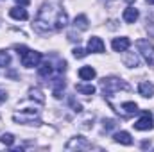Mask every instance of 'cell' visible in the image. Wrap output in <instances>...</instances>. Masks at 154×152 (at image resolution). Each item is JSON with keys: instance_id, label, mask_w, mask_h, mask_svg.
Returning a JSON list of instances; mask_svg holds the SVG:
<instances>
[{"instance_id": "obj_27", "label": "cell", "mask_w": 154, "mask_h": 152, "mask_svg": "<svg viewBox=\"0 0 154 152\" xmlns=\"http://www.w3.org/2000/svg\"><path fill=\"white\" fill-rule=\"evenodd\" d=\"M7 99V93H4L2 90H0V100H5Z\"/></svg>"}, {"instance_id": "obj_28", "label": "cell", "mask_w": 154, "mask_h": 152, "mask_svg": "<svg viewBox=\"0 0 154 152\" xmlns=\"http://www.w3.org/2000/svg\"><path fill=\"white\" fill-rule=\"evenodd\" d=\"M145 2H147L149 5H154V0H145Z\"/></svg>"}, {"instance_id": "obj_22", "label": "cell", "mask_w": 154, "mask_h": 152, "mask_svg": "<svg viewBox=\"0 0 154 152\" xmlns=\"http://www.w3.org/2000/svg\"><path fill=\"white\" fill-rule=\"evenodd\" d=\"M72 54H74V57H77V59H82V57H86V56H88V48L77 47V48L72 50Z\"/></svg>"}, {"instance_id": "obj_26", "label": "cell", "mask_w": 154, "mask_h": 152, "mask_svg": "<svg viewBox=\"0 0 154 152\" xmlns=\"http://www.w3.org/2000/svg\"><path fill=\"white\" fill-rule=\"evenodd\" d=\"M29 2H31V0H16V4H18V5H23V7L29 5Z\"/></svg>"}, {"instance_id": "obj_15", "label": "cell", "mask_w": 154, "mask_h": 152, "mask_svg": "<svg viewBox=\"0 0 154 152\" xmlns=\"http://www.w3.org/2000/svg\"><path fill=\"white\" fill-rule=\"evenodd\" d=\"M52 86H54V97H56V99H61V93H63V90H65V81H63L61 77H56L54 82H52Z\"/></svg>"}, {"instance_id": "obj_18", "label": "cell", "mask_w": 154, "mask_h": 152, "mask_svg": "<svg viewBox=\"0 0 154 152\" xmlns=\"http://www.w3.org/2000/svg\"><path fill=\"white\" fill-rule=\"evenodd\" d=\"M75 90L82 95H93L95 93V86L93 84H75Z\"/></svg>"}, {"instance_id": "obj_4", "label": "cell", "mask_w": 154, "mask_h": 152, "mask_svg": "<svg viewBox=\"0 0 154 152\" xmlns=\"http://www.w3.org/2000/svg\"><path fill=\"white\" fill-rule=\"evenodd\" d=\"M136 48H138L140 56L143 57V61L149 66H154V45L152 43L149 39H138L136 41Z\"/></svg>"}, {"instance_id": "obj_1", "label": "cell", "mask_w": 154, "mask_h": 152, "mask_svg": "<svg viewBox=\"0 0 154 152\" xmlns=\"http://www.w3.org/2000/svg\"><path fill=\"white\" fill-rule=\"evenodd\" d=\"M66 23H68V16L63 7V2L61 0H47L39 7L32 25L41 34H50V32L63 31L66 27Z\"/></svg>"}, {"instance_id": "obj_6", "label": "cell", "mask_w": 154, "mask_h": 152, "mask_svg": "<svg viewBox=\"0 0 154 152\" xmlns=\"http://www.w3.org/2000/svg\"><path fill=\"white\" fill-rule=\"evenodd\" d=\"M65 149H66V150H88V149H93V145H91L86 138L75 136V138H72V140L66 143Z\"/></svg>"}, {"instance_id": "obj_12", "label": "cell", "mask_w": 154, "mask_h": 152, "mask_svg": "<svg viewBox=\"0 0 154 152\" xmlns=\"http://www.w3.org/2000/svg\"><path fill=\"white\" fill-rule=\"evenodd\" d=\"M113 140H115L116 143H120V145H133V138H131V134L125 132V131L115 132V134H113Z\"/></svg>"}, {"instance_id": "obj_3", "label": "cell", "mask_w": 154, "mask_h": 152, "mask_svg": "<svg viewBox=\"0 0 154 152\" xmlns=\"http://www.w3.org/2000/svg\"><path fill=\"white\" fill-rule=\"evenodd\" d=\"M129 86L124 82V81H120V79H116V77H104L102 81H100V90L104 91V95H113L115 91L118 90H127Z\"/></svg>"}, {"instance_id": "obj_24", "label": "cell", "mask_w": 154, "mask_h": 152, "mask_svg": "<svg viewBox=\"0 0 154 152\" xmlns=\"http://www.w3.org/2000/svg\"><path fill=\"white\" fill-rule=\"evenodd\" d=\"M29 95H31V99H38V102H45V97L41 95L39 90H29Z\"/></svg>"}, {"instance_id": "obj_13", "label": "cell", "mask_w": 154, "mask_h": 152, "mask_svg": "<svg viewBox=\"0 0 154 152\" xmlns=\"http://www.w3.org/2000/svg\"><path fill=\"white\" fill-rule=\"evenodd\" d=\"M9 14H11V18H14V20H27V18H29V14H27V11L23 9V5L11 7Z\"/></svg>"}, {"instance_id": "obj_5", "label": "cell", "mask_w": 154, "mask_h": 152, "mask_svg": "<svg viewBox=\"0 0 154 152\" xmlns=\"http://www.w3.org/2000/svg\"><path fill=\"white\" fill-rule=\"evenodd\" d=\"M38 111H32V109H25V111H20V113L13 114V120L14 122H20V123H34L39 122Z\"/></svg>"}, {"instance_id": "obj_11", "label": "cell", "mask_w": 154, "mask_h": 152, "mask_svg": "<svg viewBox=\"0 0 154 152\" xmlns=\"http://www.w3.org/2000/svg\"><path fill=\"white\" fill-rule=\"evenodd\" d=\"M138 16H140V13H138V9H134V7L124 9V14H122V18H124L125 23H134V22L138 20Z\"/></svg>"}, {"instance_id": "obj_16", "label": "cell", "mask_w": 154, "mask_h": 152, "mask_svg": "<svg viewBox=\"0 0 154 152\" xmlns=\"http://www.w3.org/2000/svg\"><path fill=\"white\" fill-rule=\"evenodd\" d=\"M95 75H97V74H95V70H93L91 66H82V68H79V77H81L82 81H91Z\"/></svg>"}, {"instance_id": "obj_23", "label": "cell", "mask_w": 154, "mask_h": 152, "mask_svg": "<svg viewBox=\"0 0 154 152\" xmlns=\"http://www.w3.org/2000/svg\"><path fill=\"white\" fill-rule=\"evenodd\" d=\"M9 61H11V56L5 50H0V66H7Z\"/></svg>"}, {"instance_id": "obj_20", "label": "cell", "mask_w": 154, "mask_h": 152, "mask_svg": "<svg viewBox=\"0 0 154 152\" xmlns=\"http://www.w3.org/2000/svg\"><path fill=\"white\" fill-rule=\"evenodd\" d=\"M122 109H124L127 114L138 113V106H136L134 102H124V104H122Z\"/></svg>"}, {"instance_id": "obj_7", "label": "cell", "mask_w": 154, "mask_h": 152, "mask_svg": "<svg viewBox=\"0 0 154 152\" xmlns=\"http://www.w3.org/2000/svg\"><path fill=\"white\" fill-rule=\"evenodd\" d=\"M152 127H154V118L152 113H149V111H143L142 116L134 123V129H138V131H151Z\"/></svg>"}, {"instance_id": "obj_2", "label": "cell", "mask_w": 154, "mask_h": 152, "mask_svg": "<svg viewBox=\"0 0 154 152\" xmlns=\"http://www.w3.org/2000/svg\"><path fill=\"white\" fill-rule=\"evenodd\" d=\"M16 50L20 54V59H22V65L25 68H34V66H39L41 63V52H36V50H29L27 47H20L16 45Z\"/></svg>"}, {"instance_id": "obj_9", "label": "cell", "mask_w": 154, "mask_h": 152, "mask_svg": "<svg viewBox=\"0 0 154 152\" xmlns=\"http://www.w3.org/2000/svg\"><path fill=\"white\" fill-rule=\"evenodd\" d=\"M111 47H113L115 52H125V50L131 47V39L125 38V36H122V38H115L113 41H111Z\"/></svg>"}, {"instance_id": "obj_17", "label": "cell", "mask_w": 154, "mask_h": 152, "mask_svg": "<svg viewBox=\"0 0 154 152\" xmlns=\"http://www.w3.org/2000/svg\"><path fill=\"white\" fill-rule=\"evenodd\" d=\"M74 27L79 29V31H86L88 29V16L86 14H79L74 20Z\"/></svg>"}, {"instance_id": "obj_19", "label": "cell", "mask_w": 154, "mask_h": 152, "mask_svg": "<svg viewBox=\"0 0 154 152\" xmlns=\"http://www.w3.org/2000/svg\"><path fill=\"white\" fill-rule=\"evenodd\" d=\"M38 74L41 77H48L50 74H52V65L47 61V63H43V65H39V68H38Z\"/></svg>"}, {"instance_id": "obj_10", "label": "cell", "mask_w": 154, "mask_h": 152, "mask_svg": "<svg viewBox=\"0 0 154 152\" xmlns=\"http://www.w3.org/2000/svg\"><path fill=\"white\" fill-rule=\"evenodd\" d=\"M138 93H140L142 97H145V99H151L154 95V84L149 82V81H142V82L138 84Z\"/></svg>"}, {"instance_id": "obj_21", "label": "cell", "mask_w": 154, "mask_h": 152, "mask_svg": "<svg viewBox=\"0 0 154 152\" xmlns=\"http://www.w3.org/2000/svg\"><path fill=\"white\" fill-rule=\"evenodd\" d=\"M0 141H2L4 145H7V147H11V145L14 143V136H13L11 132H5V134H2V136H0Z\"/></svg>"}, {"instance_id": "obj_25", "label": "cell", "mask_w": 154, "mask_h": 152, "mask_svg": "<svg viewBox=\"0 0 154 152\" xmlns=\"http://www.w3.org/2000/svg\"><path fill=\"white\" fill-rule=\"evenodd\" d=\"M115 125H116L115 120H104V131H111Z\"/></svg>"}, {"instance_id": "obj_14", "label": "cell", "mask_w": 154, "mask_h": 152, "mask_svg": "<svg viewBox=\"0 0 154 152\" xmlns=\"http://www.w3.org/2000/svg\"><path fill=\"white\" fill-rule=\"evenodd\" d=\"M124 65L129 66V68H136V66L140 65V57H138L134 52H127V54L124 56Z\"/></svg>"}, {"instance_id": "obj_29", "label": "cell", "mask_w": 154, "mask_h": 152, "mask_svg": "<svg viewBox=\"0 0 154 152\" xmlns=\"http://www.w3.org/2000/svg\"><path fill=\"white\" fill-rule=\"evenodd\" d=\"M125 2H127V4H133V2H134V0H125Z\"/></svg>"}, {"instance_id": "obj_8", "label": "cell", "mask_w": 154, "mask_h": 152, "mask_svg": "<svg viewBox=\"0 0 154 152\" xmlns=\"http://www.w3.org/2000/svg\"><path fill=\"white\" fill-rule=\"evenodd\" d=\"M88 52H93V54H102L104 52V41L97 36H91L88 41Z\"/></svg>"}]
</instances>
